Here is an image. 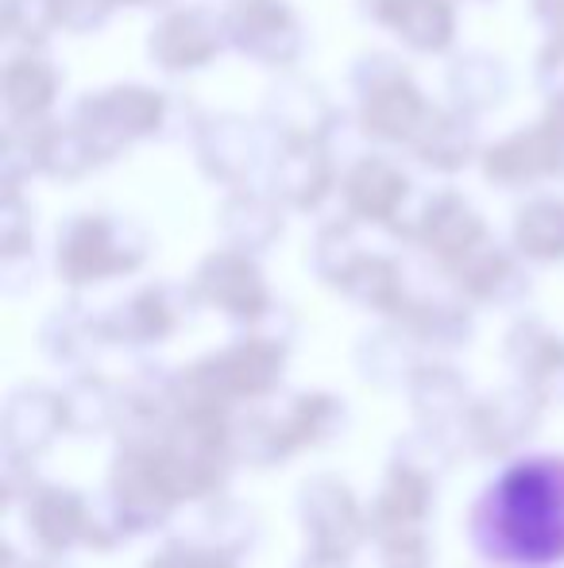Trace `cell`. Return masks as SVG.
Segmentation results:
<instances>
[{
    "label": "cell",
    "instance_id": "obj_1",
    "mask_svg": "<svg viewBox=\"0 0 564 568\" xmlns=\"http://www.w3.org/2000/svg\"><path fill=\"white\" fill-rule=\"evenodd\" d=\"M491 554L522 565H545L564 554V464L537 460L506 471L491 487L480 515Z\"/></svg>",
    "mask_w": 564,
    "mask_h": 568
}]
</instances>
